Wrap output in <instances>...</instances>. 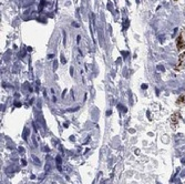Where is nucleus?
<instances>
[{
    "label": "nucleus",
    "mask_w": 185,
    "mask_h": 184,
    "mask_svg": "<svg viewBox=\"0 0 185 184\" xmlns=\"http://www.w3.org/2000/svg\"><path fill=\"white\" fill-rule=\"evenodd\" d=\"M177 47H179V50H182L184 48V41L182 38H179V40H177Z\"/></svg>",
    "instance_id": "f257e3e1"
},
{
    "label": "nucleus",
    "mask_w": 185,
    "mask_h": 184,
    "mask_svg": "<svg viewBox=\"0 0 185 184\" xmlns=\"http://www.w3.org/2000/svg\"><path fill=\"white\" fill-rule=\"evenodd\" d=\"M157 69L160 70V71H164V67H163V65H158Z\"/></svg>",
    "instance_id": "f03ea898"
},
{
    "label": "nucleus",
    "mask_w": 185,
    "mask_h": 184,
    "mask_svg": "<svg viewBox=\"0 0 185 184\" xmlns=\"http://www.w3.org/2000/svg\"><path fill=\"white\" fill-rule=\"evenodd\" d=\"M80 39H81V38H80V36H78V37H77V41L79 42V41H80Z\"/></svg>",
    "instance_id": "7ed1b4c3"
}]
</instances>
